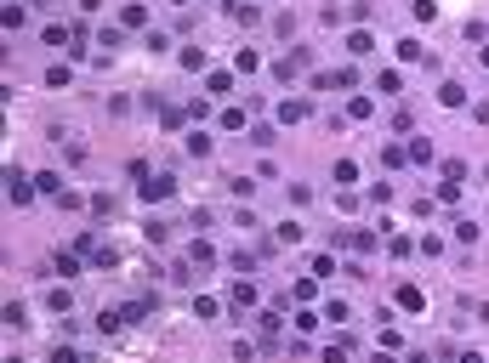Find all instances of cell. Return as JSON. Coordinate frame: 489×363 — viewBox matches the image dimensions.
I'll use <instances>...</instances> for the list:
<instances>
[{"mask_svg": "<svg viewBox=\"0 0 489 363\" xmlns=\"http://www.w3.org/2000/svg\"><path fill=\"white\" fill-rule=\"evenodd\" d=\"M34 193H40V188H34V176H23L17 165H6V199H12L17 210H23V205H29Z\"/></svg>", "mask_w": 489, "mask_h": 363, "instance_id": "obj_1", "label": "cell"}, {"mask_svg": "<svg viewBox=\"0 0 489 363\" xmlns=\"http://www.w3.org/2000/svg\"><path fill=\"white\" fill-rule=\"evenodd\" d=\"M171 193H176L171 176H143V182H137V199H143V205H160V199H171Z\"/></svg>", "mask_w": 489, "mask_h": 363, "instance_id": "obj_2", "label": "cell"}, {"mask_svg": "<svg viewBox=\"0 0 489 363\" xmlns=\"http://www.w3.org/2000/svg\"><path fill=\"white\" fill-rule=\"evenodd\" d=\"M80 261H85L80 250H57V255H52V272H57V284H69V279H80Z\"/></svg>", "mask_w": 489, "mask_h": 363, "instance_id": "obj_3", "label": "cell"}, {"mask_svg": "<svg viewBox=\"0 0 489 363\" xmlns=\"http://www.w3.org/2000/svg\"><path fill=\"white\" fill-rule=\"evenodd\" d=\"M279 125H296V119H307V114H313V108H307V97H279Z\"/></svg>", "mask_w": 489, "mask_h": 363, "instance_id": "obj_4", "label": "cell"}, {"mask_svg": "<svg viewBox=\"0 0 489 363\" xmlns=\"http://www.w3.org/2000/svg\"><path fill=\"white\" fill-rule=\"evenodd\" d=\"M228 306H234V312L256 306V284H250V279H234V284H228Z\"/></svg>", "mask_w": 489, "mask_h": 363, "instance_id": "obj_5", "label": "cell"}, {"mask_svg": "<svg viewBox=\"0 0 489 363\" xmlns=\"http://www.w3.org/2000/svg\"><path fill=\"white\" fill-rule=\"evenodd\" d=\"M398 312H427V290L421 284H398Z\"/></svg>", "mask_w": 489, "mask_h": 363, "instance_id": "obj_6", "label": "cell"}, {"mask_svg": "<svg viewBox=\"0 0 489 363\" xmlns=\"http://www.w3.org/2000/svg\"><path fill=\"white\" fill-rule=\"evenodd\" d=\"M120 29H148V6H143V0H125V6H120Z\"/></svg>", "mask_w": 489, "mask_h": 363, "instance_id": "obj_7", "label": "cell"}, {"mask_svg": "<svg viewBox=\"0 0 489 363\" xmlns=\"http://www.w3.org/2000/svg\"><path fill=\"white\" fill-rule=\"evenodd\" d=\"M46 312H52V318L74 312V295H69V284H52V290H46Z\"/></svg>", "mask_w": 489, "mask_h": 363, "instance_id": "obj_8", "label": "cell"}, {"mask_svg": "<svg viewBox=\"0 0 489 363\" xmlns=\"http://www.w3.org/2000/svg\"><path fill=\"white\" fill-rule=\"evenodd\" d=\"M160 125H165V131H183V125H194L188 103H171V108H160Z\"/></svg>", "mask_w": 489, "mask_h": 363, "instance_id": "obj_9", "label": "cell"}, {"mask_svg": "<svg viewBox=\"0 0 489 363\" xmlns=\"http://www.w3.org/2000/svg\"><path fill=\"white\" fill-rule=\"evenodd\" d=\"M205 91H211V97H228V91H234V68H211L205 74Z\"/></svg>", "mask_w": 489, "mask_h": 363, "instance_id": "obj_10", "label": "cell"}, {"mask_svg": "<svg viewBox=\"0 0 489 363\" xmlns=\"http://www.w3.org/2000/svg\"><path fill=\"white\" fill-rule=\"evenodd\" d=\"M120 312H125V324H143V318L154 312V295H131V301H125Z\"/></svg>", "mask_w": 489, "mask_h": 363, "instance_id": "obj_11", "label": "cell"}, {"mask_svg": "<svg viewBox=\"0 0 489 363\" xmlns=\"http://www.w3.org/2000/svg\"><path fill=\"white\" fill-rule=\"evenodd\" d=\"M92 324H97V335H114V329L125 324V312H120V306H97V318H92Z\"/></svg>", "mask_w": 489, "mask_h": 363, "instance_id": "obj_12", "label": "cell"}, {"mask_svg": "<svg viewBox=\"0 0 489 363\" xmlns=\"http://www.w3.org/2000/svg\"><path fill=\"white\" fill-rule=\"evenodd\" d=\"M347 52H353V57H370V52H376V34H370V29H353V34H347Z\"/></svg>", "mask_w": 489, "mask_h": 363, "instance_id": "obj_13", "label": "cell"}, {"mask_svg": "<svg viewBox=\"0 0 489 363\" xmlns=\"http://www.w3.org/2000/svg\"><path fill=\"white\" fill-rule=\"evenodd\" d=\"M438 103H444V108H461V103H467V85H461V80H444V85H438Z\"/></svg>", "mask_w": 489, "mask_h": 363, "instance_id": "obj_14", "label": "cell"}, {"mask_svg": "<svg viewBox=\"0 0 489 363\" xmlns=\"http://www.w3.org/2000/svg\"><path fill=\"white\" fill-rule=\"evenodd\" d=\"M398 63H421V68H427L432 57H427V45H421V40H398Z\"/></svg>", "mask_w": 489, "mask_h": 363, "instance_id": "obj_15", "label": "cell"}, {"mask_svg": "<svg viewBox=\"0 0 489 363\" xmlns=\"http://www.w3.org/2000/svg\"><path fill=\"white\" fill-rule=\"evenodd\" d=\"M330 182H336V188H353V182H359V165H353V159H336V165H330Z\"/></svg>", "mask_w": 489, "mask_h": 363, "instance_id": "obj_16", "label": "cell"}, {"mask_svg": "<svg viewBox=\"0 0 489 363\" xmlns=\"http://www.w3.org/2000/svg\"><path fill=\"white\" fill-rule=\"evenodd\" d=\"M34 188L46 193V199H57V193H63V176H57V170H34Z\"/></svg>", "mask_w": 489, "mask_h": 363, "instance_id": "obj_17", "label": "cell"}, {"mask_svg": "<svg viewBox=\"0 0 489 363\" xmlns=\"http://www.w3.org/2000/svg\"><path fill=\"white\" fill-rule=\"evenodd\" d=\"M108 267H120V250L114 244H97L92 250V272H108Z\"/></svg>", "mask_w": 489, "mask_h": 363, "instance_id": "obj_18", "label": "cell"}, {"mask_svg": "<svg viewBox=\"0 0 489 363\" xmlns=\"http://www.w3.org/2000/svg\"><path fill=\"white\" fill-rule=\"evenodd\" d=\"M222 12H228L234 23H256V6H250V0H222Z\"/></svg>", "mask_w": 489, "mask_h": 363, "instance_id": "obj_19", "label": "cell"}, {"mask_svg": "<svg viewBox=\"0 0 489 363\" xmlns=\"http://www.w3.org/2000/svg\"><path fill=\"white\" fill-rule=\"evenodd\" d=\"M450 233H455V244H478V233H483V227H478L472 216H461V221L450 227Z\"/></svg>", "mask_w": 489, "mask_h": 363, "instance_id": "obj_20", "label": "cell"}, {"mask_svg": "<svg viewBox=\"0 0 489 363\" xmlns=\"http://www.w3.org/2000/svg\"><path fill=\"white\" fill-rule=\"evenodd\" d=\"M23 23H29V12H23V6H12V0H6V6H0V29L12 34V29H23Z\"/></svg>", "mask_w": 489, "mask_h": 363, "instance_id": "obj_21", "label": "cell"}, {"mask_svg": "<svg viewBox=\"0 0 489 363\" xmlns=\"http://www.w3.org/2000/svg\"><path fill=\"white\" fill-rule=\"evenodd\" d=\"M376 91H387V97H398V91H404V74H398V68H381V74H376Z\"/></svg>", "mask_w": 489, "mask_h": 363, "instance_id": "obj_22", "label": "cell"}, {"mask_svg": "<svg viewBox=\"0 0 489 363\" xmlns=\"http://www.w3.org/2000/svg\"><path fill=\"white\" fill-rule=\"evenodd\" d=\"M216 125H222V131H250L245 108H222V114H216Z\"/></svg>", "mask_w": 489, "mask_h": 363, "instance_id": "obj_23", "label": "cell"}, {"mask_svg": "<svg viewBox=\"0 0 489 363\" xmlns=\"http://www.w3.org/2000/svg\"><path fill=\"white\" fill-rule=\"evenodd\" d=\"M410 17L416 23H438V0H410Z\"/></svg>", "mask_w": 489, "mask_h": 363, "instance_id": "obj_24", "label": "cell"}, {"mask_svg": "<svg viewBox=\"0 0 489 363\" xmlns=\"http://www.w3.org/2000/svg\"><path fill=\"white\" fill-rule=\"evenodd\" d=\"M176 63H183L188 74H199V68H205V52H199V45H183V52H176Z\"/></svg>", "mask_w": 489, "mask_h": 363, "instance_id": "obj_25", "label": "cell"}, {"mask_svg": "<svg viewBox=\"0 0 489 363\" xmlns=\"http://www.w3.org/2000/svg\"><path fill=\"white\" fill-rule=\"evenodd\" d=\"M183 148H188L194 159H205V154H211V136H205V131H188V136H183Z\"/></svg>", "mask_w": 489, "mask_h": 363, "instance_id": "obj_26", "label": "cell"}, {"mask_svg": "<svg viewBox=\"0 0 489 363\" xmlns=\"http://www.w3.org/2000/svg\"><path fill=\"white\" fill-rule=\"evenodd\" d=\"M0 318H6V329H23V324H29V306H23V301H6Z\"/></svg>", "mask_w": 489, "mask_h": 363, "instance_id": "obj_27", "label": "cell"}, {"mask_svg": "<svg viewBox=\"0 0 489 363\" xmlns=\"http://www.w3.org/2000/svg\"><path fill=\"white\" fill-rule=\"evenodd\" d=\"M325 318H330V324H347V318H353V306H347L341 295H330V301H325Z\"/></svg>", "mask_w": 489, "mask_h": 363, "instance_id": "obj_28", "label": "cell"}, {"mask_svg": "<svg viewBox=\"0 0 489 363\" xmlns=\"http://www.w3.org/2000/svg\"><path fill=\"white\" fill-rule=\"evenodd\" d=\"M69 34H74L69 23H46V29H40V40H46V45H69Z\"/></svg>", "mask_w": 489, "mask_h": 363, "instance_id": "obj_29", "label": "cell"}, {"mask_svg": "<svg viewBox=\"0 0 489 363\" xmlns=\"http://www.w3.org/2000/svg\"><path fill=\"white\" fill-rule=\"evenodd\" d=\"M69 80H74V68H69V63H52V68H46V85H52V91H63Z\"/></svg>", "mask_w": 489, "mask_h": 363, "instance_id": "obj_30", "label": "cell"}, {"mask_svg": "<svg viewBox=\"0 0 489 363\" xmlns=\"http://www.w3.org/2000/svg\"><path fill=\"white\" fill-rule=\"evenodd\" d=\"M404 154H410L416 165H427V159H432V142H427V136H410V148H404Z\"/></svg>", "mask_w": 489, "mask_h": 363, "instance_id": "obj_31", "label": "cell"}, {"mask_svg": "<svg viewBox=\"0 0 489 363\" xmlns=\"http://www.w3.org/2000/svg\"><path fill=\"white\" fill-rule=\"evenodd\" d=\"M256 68H262L256 52H234V74H256Z\"/></svg>", "mask_w": 489, "mask_h": 363, "instance_id": "obj_32", "label": "cell"}, {"mask_svg": "<svg viewBox=\"0 0 489 363\" xmlns=\"http://www.w3.org/2000/svg\"><path fill=\"white\" fill-rule=\"evenodd\" d=\"M228 193H234V199H250L256 182H250V176H228Z\"/></svg>", "mask_w": 489, "mask_h": 363, "instance_id": "obj_33", "label": "cell"}, {"mask_svg": "<svg viewBox=\"0 0 489 363\" xmlns=\"http://www.w3.org/2000/svg\"><path fill=\"white\" fill-rule=\"evenodd\" d=\"M274 239H279V244H296V239H302V221H279Z\"/></svg>", "mask_w": 489, "mask_h": 363, "instance_id": "obj_34", "label": "cell"}, {"mask_svg": "<svg viewBox=\"0 0 489 363\" xmlns=\"http://www.w3.org/2000/svg\"><path fill=\"white\" fill-rule=\"evenodd\" d=\"M143 45H148V52H171V34H165V29H148Z\"/></svg>", "mask_w": 489, "mask_h": 363, "instance_id": "obj_35", "label": "cell"}, {"mask_svg": "<svg viewBox=\"0 0 489 363\" xmlns=\"http://www.w3.org/2000/svg\"><path fill=\"white\" fill-rule=\"evenodd\" d=\"M370 114H376L370 97H353V103H347V119H370Z\"/></svg>", "mask_w": 489, "mask_h": 363, "instance_id": "obj_36", "label": "cell"}, {"mask_svg": "<svg viewBox=\"0 0 489 363\" xmlns=\"http://www.w3.org/2000/svg\"><path fill=\"white\" fill-rule=\"evenodd\" d=\"M120 40H125V29H120V23H114V29H97V45H103V52H114Z\"/></svg>", "mask_w": 489, "mask_h": 363, "instance_id": "obj_37", "label": "cell"}, {"mask_svg": "<svg viewBox=\"0 0 489 363\" xmlns=\"http://www.w3.org/2000/svg\"><path fill=\"white\" fill-rule=\"evenodd\" d=\"M245 136H250V142H256V148H274V125H250Z\"/></svg>", "mask_w": 489, "mask_h": 363, "instance_id": "obj_38", "label": "cell"}, {"mask_svg": "<svg viewBox=\"0 0 489 363\" xmlns=\"http://www.w3.org/2000/svg\"><path fill=\"white\" fill-rule=\"evenodd\" d=\"M438 205H461V182H438Z\"/></svg>", "mask_w": 489, "mask_h": 363, "instance_id": "obj_39", "label": "cell"}, {"mask_svg": "<svg viewBox=\"0 0 489 363\" xmlns=\"http://www.w3.org/2000/svg\"><path fill=\"white\" fill-rule=\"evenodd\" d=\"M256 329H262V335L274 341V335H279V312H256Z\"/></svg>", "mask_w": 489, "mask_h": 363, "instance_id": "obj_40", "label": "cell"}, {"mask_svg": "<svg viewBox=\"0 0 489 363\" xmlns=\"http://www.w3.org/2000/svg\"><path fill=\"white\" fill-rule=\"evenodd\" d=\"M188 261H199V267H205V261H216V250H211L205 239H194V244H188Z\"/></svg>", "mask_w": 489, "mask_h": 363, "instance_id": "obj_41", "label": "cell"}, {"mask_svg": "<svg viewBox=\"0 0 489 363\" xmlns=\"http://www.w3.org/2000/svg\"><path fill=\"white\" fill-rule=\"evenodd\" d=\"M313 290H319L313 279H296V284H290V301H313Z\"/></svg>", "mask_w": 489, "mask_h": 363, "instance_id": "obj_42", "label": "cell"}, {"mask_svg": "<svg viewBox=\"0 0 489 363\" xmlns=\"http://www.w3.org/2000/svg\"><path fill=\"white\" fill-rule=\"evenodd\" d=\"M319 318H325V312H296V329H302V335H313V329H319Z\"/></svg>", "mask_w": 489, "mask_h": 363, "instance_id": "obj_43", "label": "cell"}, {"mask_svg": "<svg viewBox=\"0 0 489 363\" xmlns=\"http://www.w3.org/2000/svg\"><path fill=\"white\" fill-rule=\"evenodd\" d=\"M194 318H216V295H194Z\"/></svg>", "mask_w": 489, "mask_h": 363, "instance_id": "obj_44", "label": "cell"}, {"mask_svg": "<svg viewBox=\"0 0 489 363\" xmlns=\"http://www.w3.org/2000/svg\"><path fill=\"white\" fill-rule=\"evenodd\" d=\"M143 233H148V244H165V239H171V227H165V221H148Z\"/></svg>", "mask_w": 489, "mask_h": 363, "instance_id": "obj_45", "label": "cell"}, {"mask_svg": "<svg viewBox=\"0 0 489 363\" xmlns=\"http://www.w3.org/2000/svg\"><path fill=\"white\" fill-rule=\"evenodd\" d=\"M387 250H392V255H398V261H410V255H416V239H392V244H387Z\"/></svg>", "mask_w": 489, "mask_h": 363, "instance_id": "obj_46", "label": "cell"}, {"mask_svg": "<svg viewBox=\"0 0 489 363\" xmlns=\"http://www.w3.org/2000/svg\"><path fill=\"white\" fill-rule=\"evenodd\" d=\"M330 85H341V91H347V85H359V68H336V74H330Z\"/></svg>", "mask_w": 489, "mask_h": 363, "instance_id": "obj_47", "label": "cell"}, {"mask_svg": "<svg viewBox=\"0 0 489 363\" xmlns=\"http://www.w3.org/2000/svg\"><path fill=\"white\" fill-rule=\"evenodd\" d=\"M404 159H410L404 148H381V165H387V170H398V165H404Z\"/></svg>", "mask_w": 489, "mask_h": 363, "instance_id": "obj_48", "label": "cell"}, {"mask_svg": "<svg viewBox=\"0 0 489 363\" xmlns=\"http://www.w3.org/2000/svg\"><path fill=\"white\" fill-rule=\"evenodd\" d=\"M336 272V255H313V279H330Z\"/></svg>", "mask_w": 489, "mask_h": 363, "instance_id": "obj_49", "label": "cell"}, {"mask_svg": "<svg viewBox=\"0 0 489 363\" xmlns=\"http://www.w3.org/2000/svg\"><path fill=\"white\" fill-rule=\"evenodd\" d=\"M319 363H347V341H336V346H325V357Z\"/></svg>", "mask_w": 489, "mask_h": 363, "instance_id": "obj_50", "label": "cell"}, {"mask_svg": "<svg viewBox=\"0 0 489 363\" xmlns=\"http://www.w3.org/2000/svg\"><path fill=\"white\" fill-rule=\"evenodd\" d=\"M52 363H80V352L74 346H52Z\"/></svg>", "mask_w": 489, "mask_h": 363, "instance_id": "obj_51", "label": "cell"}, {"mask_svg": "<svg viewBox=\"0 0 489 363\" xmlns=\"http://www.w3.org/2000/svg\"><path fill=\"white\" fill-rule=\"evenodd\" d=\"M103 12V0H80V17H97Z\"/></svg>", "mask_w": 489, "mask_h": 363, "instance_id": "obj_52", "label": "cell"}, {"mask_svg": "<svg viewBox=\"0 0 489 363\" xmlns=\"http://www.w3.org/2000/svg\"><path fill=\"white\" fill-rule=\"evenodd\" d=\"M472 119H478V125H489V103H472Z\"/></svg>", "mask_w": 489, "mask_h": 363, "instance_id": "obj_53", "label": "cell"}, {"mask_svg": "<svg viewBox=\"0 0 489 363\" xmlns=\"http://www.w3.org/2000/svg\"><path fill=\"white\" fill-rule=\"evenodd\" d=\"M461 363H489V357L483 352H461Z\"/></svg>", "mask_w": 489, "mask_h": 363, "instance_id": "obj_54", "label": "cell"}, {"mask_svg": "<svg viewBox=\"0 0 489 363\" xmlns=\"http://www.w3.org/2000/svg\"><path fill=\"white\" fill-rule=\"evenodd\" d=\"M370 363H392V352H376V357H370Z\"/></svg>", "mask_w": 489, "mask_h": 363, "instance_id": "obj_55", "label": "cell"}, {"mask_svg": "<svg viewBox=\"0 0 489 363\" xmlns=\"http://www.w3.org/2000/svg\"><path fill=\"white\" fill-rule=\"evenodd\" d=\"M478 63H483V68H489V45H483V52H478Z\"/></svg>", "mask_w": 489, "mask_h": 363, "instance_id": "obj_56", "label": "cell"}, {"mask_svg": "<svg viewBox=\"0 0 489 363\" xmlns=\"http://www.w3.org/2000/svg\"><path fill=\"white\" fill-rule=\"evenodd\" d=\"M483 176H489V165H483Z\"/></svg>", "mask_w": 489, "mask_h": 363, "instance_id": "obj_57", "label": "cell"}, {"mask_svg": "<svg viewBox=\"0 0 489 363\" xmlns=\"http://www.w3.org/2000/svg\"><path fill=\"white\" fill-rule=\"evenodd\" d=\"M416 363H427V357H416Z\"/></svg>", "mask_w": 489, "mask_h": 363, "instance_id": "obj_58", "label": "cell"}]
</instances>
